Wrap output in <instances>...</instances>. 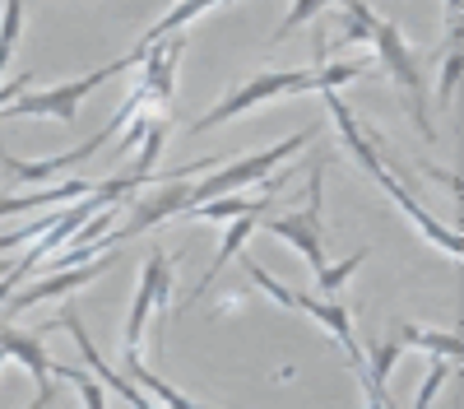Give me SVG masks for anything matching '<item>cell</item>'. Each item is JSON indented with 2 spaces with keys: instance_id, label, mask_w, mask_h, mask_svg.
<instances>
[{
  "instance_id": "1",
  "label": "cell",
  "mask_w": 464,
  "mask_h": 409,
  "mask_svg": "<svg viewBox=\"0 0 464 409\" xmlns=\"http://www.w3.org/2000/svg\"><path fill=\"white\" fill-rule=\"evenodd\" d=\"M144 56L140 52H126V56H116V61H107L102 70H89V74H80V80H70V84H52V89H43V93H19L14 102H5L0 107V117H47V122H74L80 117V107H84V98L93 93V89H102L111 74H126L130 65H140Z\"/></svg>"
},
{
  "instance_id": "2",
  "label": "cell",
  "mask_w": 464,
  "mask_h": 409,
  "mask_svg": "<svg viewBox=\"0 0 464 409\" xmlns=\"http://www.w3.org/2000/svg\"><path fill=\"white\" fill-rule=\"evenodd\" d=\"M321 186H325V163L316 159L312 168H306V205L302 209H288L279 219L265 223V233H275L279 242L297 247L306 256V266H312V275L325 270V200H321Z\"/></svg>"
},
{
  "instance_id": "3",
  "label": "cell",
  "mask_w": 464,
  "mask_h": 409,
  "mask_svg": "<svg viewBox=\"0 0 464 409\" xmlns=\"http://www.w3.org/2000/svg\"><path fill=\"white\" fill-rule=\"evenodd\" d=\"M372 47H376L381 65L391 70V80H395V84L409 93L418 131L428 135V140H437V126H432V117H428V84H422V74H418V56L409 52V43H404L400 24H391V19L372 15Z\"/></svg>"
},
{
  "instance_id": "4",
  "label": "cell",
  "mask_w": 464,
  "mask_h": 409,
  "mask_svg": "<svg viewBox=\"0 0 464 409\" xmlns=\"http://www.w3.org/2000/svg\"><path fill=\"white\" fill-rule=\"evenodd\" d=\"M312 140H316V126H306V131H297V135H288V140H279V144L260 149V154L232 159L227 168H218V172H209L205 181H196V205H200V200H214V196H227V191H237V186H260L284 159H293V149L312 144ZM186 209H190V205H186Z\"/></svg>"
},
{
  "instance_id": "5",
  "label": "cell",
  "mask_w": 464,
  "mask_h": 409,
  "mask_svg": "<svg viewBox=\"0 0 464 409\" xmlns=\"http://www.w3.org/2000/svg\"><path fill=\"white\" fill-rule=\"evenodd\" d=\"M190 177V168H181V172H172L163 186L153 181V196H144L135 209H130V219L121 223V229H111V233H102L98 242L107 247V251H116L121 242H130V238H140V233H149V229H159L163 219H181V209L186 205H196V181H186Z\"/></svg>"
},
{
  "instance_id": "6",
  "label": "cell",
  "mask_w": 464,
  "mask_h": 409,
  "mask_svg": "<svg viewBox=\"0 0 464 409\" xmlns=\"http://www.w3.org/2000/svg\"><path fill=\"white\" fill-rule=\"evenodd\" d=\"M306 89H312V70H269V74H256V80L232 89L214 112H205V117L190 122V131L205 135V131H214V126H223L232 117H242V112H251V107H260L269 98H279V93H306Z\"/></svg>"
},
{
  "instance_id": "7",
  "label": "cell",
  "mask_w": 464,
  "mask_h": 409,
  "mask_svg": "<svg viewBox=\"0 0 464 409\" xmlns=\"http://www.w3.org/2000/svg\"><path fill=\"white\" fill-rule=\"evenodd\" d=\"M172 288H177L172 256H168L163 247H153L149 260H144V275H140V288H135L130 316H126V358H140V340H144V321H149V312L159 307V312L168 316V307H172Z\"/></svg>"
},
{
  "instance_id": "8",
  "label": "cell",
  "mask_w": 464,
  "mask_h": 409,
  "mask_svg": "<svg viewBox=\"0 0 464 409\" xmlns=\"http://www.w3.org/2000/svg\"><path fill=\"white\" fill-rule=\"evenodd\" d=\"M116 251H102V260H84V266H65V270H56L52 279H43V284H19V293H10L5 297V312L10 316H28L37 303H47V297H70L74 288H84V284H93L102 270H111L116 266Z\"/></svg>"
},
{
  "instance_id": "9",
  "label": "cell",
  "mask_w": 464,
  "mask_h": 409,
  "mask_svg": "<svg viewBox=\"0 0 464 409\" xmlns=\"http://www.w3.org/2000/svg\"><path fill=\"white\" fill-rule=\"evenodd\" d=\"M181 52H186V37H163V43H153V47H144V61H140V89H144V98L149 102H159L163 112L172 107V98H177V61H181Z\"/></svg>"
},
{
  "instance_id": "10",
  "label": "cell",
  "mask_w": 464,
  "mask_h": 409,
  "mask_svg": "<svg viewBox=\"0 0 464 409\" xmlns=\"http://www.w3.org/2000/svg\"><path fill=\"white\" fill-rule=\"evenodd\" d=\"M376 186H381V191L391 196V200H395V205H400V209H404V214H409V219L418 223V233L428 238L432 247H441V251H446L450 260H459V233L441 229V223H437V219H432L428 209H422V205H418V200L409 196V186H404V181H400V177H395L391 168H381V172H376Z\"/></svg>"
},
{
  "instance_id": "11",
  "label": "cell",
  "mask_w": 464,
  "mask_h": 409,
  "mask_svg": "<svg viewBox=\"0 0 464 409\" xmlns=\"http://www.w3.org/2000/svg\"><path fill=\"white\" fill-rule=\"evenodd\" d=\"M0 349H5L10 358L24 363V372H33V382H37V404H52L56 386H52V358L43 349V335H24L14 326H0Z\"/></svg>"
},
{
  "instance_id": "12",
  "label": "cell",
  "mask_w": 464,
  "mask_h": 409,
  "mask_svg": "<svg viewBox=\"0 0 464 409\" xmlns=\"http://www.w3.org/2000/svg\"><path fill=\"white\" fill-rule=\"evenodd\" d=\"M297 312H306V316H316L334 340H339V349L348 354V363L358 367V382L367 386V367H362V349H358V335H353V316H348V307L343 303H316V297H306V293H297Z\"/></svg>"
},
{
  "instance_id": "13",
  "label": "cell",
  "mask_w": 464,
  "mask_h": 409,
  "mask_svg": "<svg viewBox=\"0 0 464 409\" xmlns=\"http://www.w3.org/2000/svg\"><path fill=\"white\" fill-rule=\"evenodd\" d=\"M56 321H61V326H65V330L74 335V345H80V354H84V363H89V367L98 372V382H107V386H111L116 395H121V400H126V404H140V409L149 404V395H144V391H140V386H135V382L126 377V372H111V367H107V358H102V354H98V345L89 340V330L80 326V316H74V312H61Z\"/></svg>"
},
{
  "instance_id": "14",
  "label": "cell",
  "mask_w": 464,
  "mask_h": 409,
  "mask_svg": "<svg viewBox=\"0 0 464 409\" xmlns=\"http://www.w3.org/2000/svg\"><path fill=\"white\" fill-rule=\"evenodd\" d=\"M98 181H61V186H47V191H28V196H0V219H14V214H28V209H47V205H70L89 196Z\"/></svg>"
},
{
  "instance_id": "15",
  "label": "cell",
  "mask_w": 464,
  "mask_h": 409,
  "mask_svg": "<svg viewBox=\"0 0 464 409\" xmlns=\"http://www.w3.org/2000/svg\"><path fill=\"white\" fill-rule=\"evenodd\" d=\"M260 219H265V209H246V214H237V223H232V229L223 233V242H218V256H214V266H209V275H205V279L196 284V297H200V293H205V288L214 284V275H218V270L227 266V260H232V256H237V251L246 247V238H251V229H256Z\"/></svg>"
},
{
  "instance_id": "16",
  "label": "cell",
  "mask_w": 464,
  "mask_h": 409,
  "mask_svg": "<svg viewBox=\"0 0 464 409\" xmlns=\"http://www.w3.org/2000/svg\"><path fill=\"white\" fill-rule=\"evenodd\" d=\"M214 5H223V0H181V5H172V10H168V15L159 19V24H153V28L144 33V43H140L135 52L144 56V47H153V43H163V37H168V33H177V28H186L190 19H200V15H205V10H214Z\"/></svg>"
},
{
  "instance_id": "17",
  "label": "cell",
  "mask_w": 464,
  "mask_h": 409,
  "mask_svg": "<svg viewBox=\"0 0 464 409\" xmlns=\"http://www.w3.org/2000/svg\"><path fill=\"white\" fill-rule=\"evenodd\" d=\"M400 354H404V340H381V345H372V367H367V400H372V404H385V377L395 372Z\"/></svg>"
},
{
  "instance_id": "18",
  "label": "cell",
  "mask_w": 464,
  "mask_h": 409,
  "mask_svg": "<svg viewBox=\"0 0 464 409\" xmlns=\"http://www.w3.org/2000/svg\"><path fill=\"white\" fill-rule=\"evenodd\" d=\"M395 335H400V340L404 345H418V349H428L432 358H455L459 363V335H446V330H422V326H395Z\"/></svg>"
},
{
  "instance_id": "19",
  "label": "cell",
  "mask_w": 464,
  "mask_h": 409,
  "mask_svg": "<svg viewBox=\"0 0 464 409\" xmlns=\"http://www.w3.org/2000/svg\"><path fill=\"white\" fill-rule=\"evenodd\" d=\"M126 377L144 391V395H153V400H163V404H177V409H190L196 404V395H181L177 386H168V382H159V372H149L140 358H126Z\"/></svg>"
},
{
  "instance_id": "20",
  "label": "cell",
  "mask_w": 464,
  "mask_h": 409,
  "mask_svg": "<svg viewBox=\"0 0 464 409\" xmlns=\"http://www.w3.org/2000/svg\"><path fill=\"white\" fill-rule=\"evenodd\" d=\"M19 33H24V0H5V15H0V74L14 61Z\"/></svg>"
},
{
  "instance_id": "21",
  "label": "cell",
  "mask_w": 464,
  "mask_h": 409,
  "mask_svg": "<svg viewBox=\"0 0 464 409\" xmlns=\"http://www.w3.org/2000/svg\"><path fill=\"white\" fill-rule=\"evenodd\" d=\"M455 84H459V28H450V37H446V56H441V80H437V102H441V107H450Z\"/></svg>"
},
{
  "instance_id": "22",
  "label": "cell",
  "mask_w": 464,
  "mask_h": 409,
  "mask_svg": "<svg viewBox=\"0 0 464 409\" xmlns=\"http://www.w3.org/2000/svg\"><path fill=\"white\" fill-rule=\"evenodd\" d=\"M334 5V0H293V10L284 15V24L275 28V37H269V43H284V37L293 33V28H302V24H312L316 15H325Z\"/></svg>"
},
{
  "instance_id": "23",
  "label": "cell",
  "mask_w": 464,
  "mask_h": 409,
  "mask_svg": "<svg viewBox=\"0 0 464 409\" xmlns=\"http://www.w3.org/2000/svg\"><path fill=\"white\" fill-rule=\"evenodd\" d=\"M52 377H61V382H70L74 391H80V400L89 404V409H98L102 404V386L89 377V372H80V367H70V363H52Z\"/></svg>"
},
{
  "instance_id": "24",
  "label": "cell",
  "mask_w": 464,
  "mask_h": 409,
  "mask_svg": "<svg viewBox=\"0 0 464 409\" xmlns=\"http://www.w3.org/2000/svg\"><path fill=\"white\" fill-rule=\"evenodd\" d=\"M367 256H372V247H362V251H353V256H348V260H339V266H325V270L316 275V288H321V293H339V288H343V279H348V275H353V270L362 266V260H367Z\"/></svg>"
},
{
  "instance_id": "25",
  "label": "cell",
  "mask_w": 464,
  "mask_h": 409,
  "mask_svg": "<svg viewBox=\"0 0 464 409\" xmlns=\"http://www.w3.org/2000/svg\"><path fill=\"white\" fill-rule=\"evenodd\" d=\"M246 279L256 284V288H265L269 297H275V303L279 307H288V312H297V293L288 288V284H279L275 275H269V270H260V266H251V260H246Z\"/></svg>"
},
{
  "instance_id": "26",
  "label": "cell",
  "mask_w": 464,
  "mask_h": 409,
  "mask_svg": "<svg viewBox=\"0 0 464 409\" xmlns=\"http://www.w3.org/2000/svg\"><path fill=\"white\" fill-rule=\"evenodd\" d=\"M358 74H362V65H353V61H339V65L312 70V89H306V93H321V89H339V84H348V80H358Z\"/></svg>"
},
{
  "instance_id": "27",
  "label": "cell",
  "mask_w": 464,
  "mask_h": 409,
  "mask_svg": "<svg viewBox=\"0 0 464 409\" xmlns=\"http://www.w3.org/2000/svg\"><path fill=\"white\" fill-rule=\"evenodd\" d=\"M450 372H455V358H432V372H428V382H422V391L413 395V404H432L437 391L450 382Z\"/></svg>"
},
{
  "instance_id": "28",
  "label": "cell",
  "mask_w": 464,
  "mask_h": 409,
  "mask_svg": "<svg viewBox=\"0 0 464 409\" xmlns=\"http://www.w3.org/2000/svg\"><path fill=\"white\" fill-rule=\"evenodd\" d=\"M28 84H33V70H19L14 80H5V84H0V107H5V102H14V98H19Z\"/></svg>"
},
{
  "instance_id": "29",
  "label": "cell",
  "mask_w": 464,
  "mask_h": 409,
  "mask_svg": "<svg viewBox=\"0 0 464 409\" xmlns=\"http://www.w3.org/2000/svg\"><path fill=\"white\" fill-rule=\"evenodd\" d=\"M126 126H130V131L121 135V144H116V154H126V149H130V144H135V140L149 131V117H140V122H126Z\"/></svg>"
},
{
  "instance_id": "30",
  "label": "cell",
  "mask_w": 464,
  "mask_h": 409,
  "mask_svg": "<svg viewBox=\"0 0 464 409\" xmlns=\"http://www.w3.org/2000/svg\"><path fill=\"white\" fill-rule=\"evenodd\" d=\"M441 5H446V24L459 28V0H441Z\"/></svg>"
},
{
  "instance_id": "31",
  "label": "cell",
  "mask_w": 464,
  "mask_h": 409,
  "mask_svg": "<svg viewBox=\"0 0 464 409\" xmlns=\"http://www.w3.org/2000/svg\"><path fill=\"white\" fill-rule=\"evenodd\" d=\"M5 363H10V354H5V349H0V367H5Z\"/></svg>"
},
{
  "instance_id": "32",
  "label": "cell",
  "mask_w": 464,
  "mask_h": 409,
  "mask_svg": "<svg viewBox=\"0 0 464 409\" xmlns=\"http://www.w3.org/2000/svg\"><path fill=\"white\" fill-rule=\"evenodd\" d=\"M5 270H10V266H5V260H0V275H5Z\"/></svg>"
}]
</instances>
